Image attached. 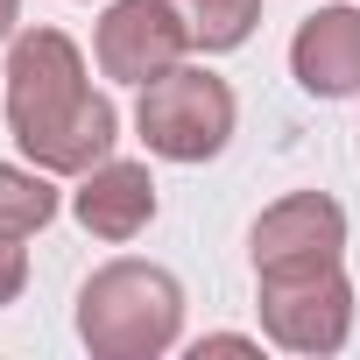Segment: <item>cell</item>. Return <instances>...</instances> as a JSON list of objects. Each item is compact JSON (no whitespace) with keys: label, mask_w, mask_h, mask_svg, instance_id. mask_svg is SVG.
I'll list each match as a JSON object with an SVG mask.
<instances>
[{"label":"cell","mask_w":360,"mask_h":360,"mask_svg":"<svg viewBox=\"0 0 360 360\" xmlns=\"http://www.w3.org/2000/svg\"><path fill=\"white\" fill-rule=\"evenodd\" d=\"M8 134L15 148L50 176H85L113 155L120 113L106 92H92L85 57L64 29H15L8 36Z\"/></svg>","instance_id":"cell-1"},{"label":"cell","mask_w":360,"mask_h":360,"mask_svg":"<svg viewBox=\"0 0 360 360\" xmlns=\"http://www.w3.org/2000/svg\"><path fill=\"white\" fill-rule=\"evenodd\" d=\"M184 332V290L155 262H106L78 290V339L99 360H155Z\"/></svg>","instance_id":"cell-2"},{"label":"cell","mask_w":360,"mask_h":360,"mask_svg":"<svg viewBox=\"0 0 360 360\" xmlns=\"http://www.w3.org/2000/svg\"><path fill=\"white\" fill-rule=\"evenodd\" d=\"M134 127H141L148 155H162V162H212L233 141V85L212 78L205 64H169L162 78L141 85Z\"/></svg>","instance_id":"cell-3"},{"label":"cell","mask_w":360,"mask_h":360,"mask_svg":"<svg viewBox=\"0 0 360 360\" xmlns=\"http://www.w3.org/2000/svg\"><path fill=\"white\" fill-rule=\"evenodd\" d=\"M262 283V332L283 353H339L353 332V283L339 262L325 269H290V276H255Z\"/></svg>","instance_id":"cell-4"},{"label":"cell","mask_w":360,"mask_h":360,"mask_svg":"<svg viewBox=\"0 0 360 360\" xmlns=\"http://www.w3.org/2000/svg\"><path fill=\"white\" fill-rule=\"evenodd\" d=\"M184 50H191V29H184V15H176L169 0H113L99 36H92L99 71L120 78V85L162 78L169 64H184Z\"/></svg>","instance_id":"cell-5"},{"label":"cell","mask_w":360,"mask_h":360,"mask_svg":"<svg viewBox=\"0 0 360 360\" xmlns=\"http://www.w3.org/2000/svg\"><path fill=\"white\" fill-rule=\"evenodd\" d=\"M248 248H255V276L325 269V262L346 255V212H339V198H325V191H290V198H276V205L255 219Z\"/></svg>","instance_id":"cell-6"},{"label":"cell","mask_w":360,"mask_h":360,"mask_svg":"<svg viewBox=\"0 0 360 360\" xmlns=\"http://www.w3.org/2000/svg\"><path fill=\"white\" fill-rule=\"evenodd\" d=\"M71 212H78V226L92 240H134L155 219V176H148V162H120V155L92 162L78 176V191H71Z\"/></svg>","instance_id":"cell-7"},{"label":"cell","mask_w":360,"mask_h":360,"mask_svg":"<svg viewBox=\"0 0 360 360\" xmlns=\"http://www.w3.org/2000/svg\"><path fill=\"white\" fill-rule=\"evenodd\" d=\"M290 71L311 99H353L360 92V8H318L290 43Z\"/></svg>","instance_id":"cell-8"},{"label":"cell","mask_w":360,"mask_h":360,"mask_svg":"<svg viewBox=\"0 0 360 360\" xmlns=\"http://www.w3.org/2000/svg\"><path fill=\"white\" fill-rule=\"evenodd\" d=\"M57 219V191H50V169H22V162H0V233H43Z\"/></svg>","instance_id":"cell-9"},{"label":"cell","mask_w":360,"mask_h":360,"mask_svg":"<svg viewBox=\"0 0 360 360\" xmlns=\"http://www.w3.org/2000/svg\"><path fill=\"white\" fill-rule=\"evenodd\" d=\"M176 15H184V29H191V50H240L248 36H255V22H262V0H169Z\"/></svg>","instance_id":"cell-10"},{"label":"cell","mask_w":360,"mask_h":360,"mask_svg":"<svg viewBox=\"0 0 360 360\" xmlns=\"http://www.w3.org/2000/svg\"><path fill=\"white\" fill-rule=\"evenodd\" d=\"M22 283H29V255H22V240H15V233H0V304H15V297H22Z\"/></svg>","instance_id":"cell-11"},{"label":"cell","mask_w":360,"mask_h":360,"mask_svg":"<svg viewBox=\"0 0 360 360\" xmlns=\"http://www.w3.org/2000/svg\"><path fill=\"white\" fill-rule=\"evenodd\" d=\"M205 353H255V339H240V332H212V339H198V360Z\"/></svg>","instance_id":"cell-12"},{"label":"cell","mask_w":360,"mask_h":360,"mask_svg":"<svg viewBox=\"0 0 360 360\" xmlns=\"http://www.w3.org/2000/svg\"><path fill=\"white\" fill-rule=\"evenodd\" d=\"M15 22H22V0H0V43L15 36Z\"/></svg>","instance_id":"cell-13"}]
</instances>
